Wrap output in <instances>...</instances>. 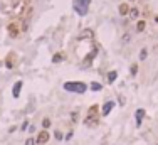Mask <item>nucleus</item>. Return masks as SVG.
Here are the masks:
<instances>
[{
    "label": "nucleus",
    "instance_id": "6ab92c4d",
    "mask_svg": "<svg viewBox=\"0 0 158 145\" xmlns=\"http://www.w3.org/2000/svg\"><path fill=\"white\" fill-rule=\"evenodd\" d=\"M146 56H148V49H146V47H143V49L140 51V61H145Z\"/></svg>",
    "mask_w": 158,
    "mask_h": 145
},
{
    "label": "nucleus",
    "instance_id": "2eb2a0df",
    "mask_svg": "<svg viewBox=\"0 0 158 145\" xmlns=\"http://www.w3.org/2000/svg\"><path fill=\"white\" fill-rule=\"evenodd\" d=\"M145 27H146V22H145V20H138L136 22V30H138V32H143Z\"/></svg>",
    "mask_w": 158,
    "mask_h": 145
},
{
    "label": "nucleus",
    "instance_id": "5701e85b",
    "mask_svg": "<svg viewBox=\"0 0 158 145\" xmlns=\"http://www.w3.org/2000/svg\"><path fill=\"white\" fill-rule=\"evenodd\" d=\"M77 116H79V113H77V111H72L71 118H72V122H74V123H77Z\"/></svg>",
    "mask_w": 158,
    "mask_h": 145
},
{
    "label": "nucleus",
    "instance_id": "b1692460",
    "mask_svg": "<svg viewBox=\"0 0 158 145\" xmlns=\"http://www.w3.org/2000/svg\"><path fill=\"white\" fill-rule=\"evenodd\" d=\"M129 42V34H125L123 36V44H128Z\"/></svg>",
    "mask_w": 158,
    "mask_h": 145
},
{
    "label": "nucleus",
    "instance_id": "dca6fc26",
    "mask_svg": "<svg viewBox=\"0 0 158 145\" xmlns=\"http://www.w3.org/2000/svg\"><path fill=\"white\" fill-rule=\"evenodd\" d=\"M129 15H131V19H138V15H140V10H138L136 7L129 9Z\"/></svg>",
    "mask_w": 158,
    "mask_h": 145
},
{
    "label": "nucleus",
    "instance_id": "9b49d317",
    "mask_svg": "<svg viewBox=\"0 0 158 145\" xmlns=\"http://www.w3.org/2000/svg\"><path fill=\"white\" fill-rule=\"evenodd\" d=\"M62 61H64V52H56V54L52 56V62H54V64L62 62Z\"/></svg>",
    "mask_w": 158,
    "mask_h": 145
},
{
    "label": "nucleus",
    "instance_id": "f257e3e1",
    "mask_svg": "<svg viewBox=\"0 0 158 145\" xmlns=\"http://www.w3.org/2000/svg\"><path fill=\"white\" fill-rule=\"evenodd\" d=\"M62 88H64L66 91H69V93L83 94V93H86L88 84L83 83V81H66V83L62 84Z\"/></svg>",
    "mask_w": 158,
    "mask_h": 145
},
{
    "label": "nucleus",
    "instance_id": "0eeeda50",
    "mask_svg": "<svg viewBox=\"0 0 158 145\" xmlns=\"http://www.w3.org/2000/svg\"><path fill=\"white\" fill-rule=\"evenodd\" d=\"M113 108H115V101H111V100H109V101H106L103 105V108H101V115H103V116H108L109 113H111Z\"/></svg>",
    "mask_w": 158,
    "mask_h": 145
},
{
    "label": "nucleus",
    "instance_id": "7ed1b4c3",
    "mask_svg": "<svg viewBox=\"0 0 158 145\" xmlns=\"http://www.w3.org/2000/svg\"><path fill=\"white\" fill-rule=\"evenodd\" d=\"M98 111H99V106L98 105H93L89 110H88V116H86V120H84V123H86L88 127L98 123Z\"/></svg>",
    "mask_w": 158,
    "mask_h": 145
},
{
    "label": "nucleus",
    "instance_id": "4468645a",
    "mask_svg": "<svg viewBox=\"0 0 158 145\" xmlns=\"http://www.w3.org/2000/svg\"><path fill=\"white\" fill-rule=\"evenodd\" d=\"M89 88H91V91H101V90H103V84H99V83H96V81H93V83L89 84Z\"/></svg>",
    "mask_w": 158,
    "mask_h": 145
},
{
    "label": "nucleus",
    "instance_id": "1a4fd4ad",
    "mask_svg": "<svg viewBox=\"0 0 158 145\" xmlns=\"http://www.w3.org/2000/svg\"><path fill=\"white\" fill-rule=\"evenodd\" d=\"M22 86H24V83H22L20 80H19V81H15L14 88H12V96H14V98H19V96H20V91H22Z\"/></svg>",
    "mask_w": 158,
    "mask_h": 145
},
{
    "label": "nucleus",
    "instance_id": "412c9836",
    "mask_svg": "<svg viewBox=\"0 0 158 145\" xmlns=\"http://www.w3.org/2000/svg\"><path fill=\"white\" fill-rule=\"evenodd\" d=\"M129 72H131V76H135L138 72V64H131V68H129Z\"/></svg>",
    "mask_w": 158,
    "mask_h": 145
},
{
    "label": "nucleus",
    "instance_id": "6e6552de",
    "mask_svg": "<svg viewBox=\"0 0 158 145\" xmlns=\"http://www.w3.org/2000/svg\"><path fill=\"white\" fill-rule=\"evenodd\" d=\"M93 37H94V32L91 29H84L79 34V41H93Z\"/></svg>",
    "mask_w": 158,
    "mask_h": 145
},
{
    "label": "nucleus",
    "instance_id": "393cba45",
    "mask_svg": "<svg viewBox=\"0 0 158 145\" xmlns=\"http://www.w3.org/2000/svg\"><path fill=\"white\" fill-rule=\"evenodd\" d=\"M71 138H72V132H69V133L64 137V140H71Z\"/></svg>",
    "mask_w": 158,
    "mask_h": 145
},
{
    "label": "nucleus",
    "instance_id": "bb28decb",
    "mask_svg": "<svg viewBox=\"0 0 158 145\" xmlns=\"http://www.w3.org/2000/svg\"><path fill=\"white\" fill-rule=\"evenodd\" d=\"M155 22H156V24H158V15H155Z\"/></svg>",
    "mask_w": 158,
    "mask_h": 145
},
{
    "label": "nucleus",
    "instance_id": "f03ea898",
    "mask_svg": "<svg viewBox=\"0 0 158 145\" xmlns=\"http://www.w3.org/2000/svg\"><path fill=\"white\" fill-rule=\"evenodd\" d=\"M89 5H91V0H72V9L81 17H84L89 12Z\"/></svg>",
    "mask_w": 158,
    "mask_h": 145
},
{
    "label": "nucleus",
    "instance_id": "aec40b11",
    "mask_svg": "<svg viewBox=\"0 0 158 145\" xmlns=\"http://www.w3.org/2000/svg\"><path fill=\"white\" fill-rule=\"evenodd\" d=\"M24 145H37V142H36V137H29L27 140H25V143Z\"/></svg>",
    "mask_w": 158,
    "mask_h": 145
},
{
    "label": "nucleus",
    "instance_id": "f8f14e48",
    "mask_svg": "<svg viewBox=\"0 0 158 145\" xmlns=\"http://www.w3.org/2000/svg\"><path fill=\"white\" fill-rule=\"evenodd\" d=\"M119 15H126V14H129V5L128 4H119Z\"/></svg>",
    "mask_w": 158,
    "mask_h": 145
},
{
    "label": "nucleus",
    "instance_id": "cd10ccee",
    "mask_svg": "<svg viewBox=\"0 0 158 145\" xmlns=\"http://www.w3.org/2000/svg\"><path fill=\"white\" fill-rule=\"evenodd\" d=\"M101 145H106V143H101Z\"/></svg>",
    "mask_w": 158,
    "mask_h": 145
},
{
    "label": "nucleus",
    "instance_id": "4be33fe9",
    "mask_svg": "<svg viewBox=\"0 0 158 145\" xmlns=\"http://www.w3.org/2000/svg\"><path fill=\"white\" fill-rule=\"evenodd\" d=\"M20 130H22V132H25V130H29V120H25L24 123L20 125Z\"/></svg>",
    "mask_w": 158,
    "mask_h": 145
},
{
    "label": "nucleus",
    "instance_id": "39448f33",
    "mask_svg": "<svg viewBox=\"0 0 158 145\" xmlns=\"http://www.w3.org/2000/svg\"><path fill=\"white\" fill-rule=\"evenodd\" d=\"M145 116H146V110L138 108L136 111H135V122H136V127H141V125H143Z\"/></svg>",
    "mask_w": 158,
    "mask_h": 145
},
{
    "label": "nucleus",
    "instance_id": "ddd939ff",
    "mask_svg": "<svg viewBox=\"0 0 158 145\" xmlns=\"http://www.w3.org/2000/svg\"><path fill=\"white\" fill-rule=\"evenodd\" d=\"M116 78H118V72H116V71H109V72H108V83H109V84L115 83Z\"/></svg>",
    "mask_w": 158,
    "mask_h": 145
},
{
    "label": "nucleus",
    "instance_id": "423d86ee",
    "mask_svg": "<svg viewBox=\"0 0 158 145\" xmlns=\"http://www.w3.org/2000/svg\"><path fill=\"white\" fill-rule=\"evenodd\" d=\"M7 30H9V34H10L12 37H17L19 32H20V29H19V22H10V24L7 26Z\"/></svg>",
    "mask_w": 158,
    "mask_h": 145
},
{
    "label": "nucleus",
    "instance_id": "20e7f679",
    "mask_svg": "<svg viewBox=\"0 0 158 145\" xmlns=\"http://www.w3.org/2000/svg\"><path fill=\"white\" fill-rule=\"evenodd\" d=\"M49 140H50V133H49L47 130H40L39 133L36 135V142H37V145H46Z\"/></svg>",
    "mask_w": 158,
    "mask_h": 145
},
{
    "label": "nucleus",
    "instance_id": "f3484780",
    "mask_svg": "<svg viewBox=\"0 0 158 145\" xmlns=\"http://www.w3.org/2000/svg\"><path fill=\"white\" fill-rule=\"evenodd\" d=\"M54 138H56V140H59V142L64 140V133H62L61 130H54Z\"/></svg>",
    "mask_w": 158,
    "mask_h": 145
},
{
    "label": "nucleus",
    "instance_id": "c85d7f7f",
    "mask_svg": "<svg viewBox=\"0 0 158 145\" xmlns=\"http://www.w3.org/2000/svg\"><path fill=\"white\" fill-rule=\"evenodd\" d=\"M156 145H158V143H156Z\"/></svg>",
    "mask_w": 158,
    "mask_h": 145
},
{
    "label": "nucleus",
    "instance_id": "a878e982",
    "mask_svg": "<svg viewBox=\"0 0 158 145\" xmlns=\"http://www.w3.org/2000/svg\"><path fill=\"white\" fill-rule=\"evenodd\" d=\"M36 132V127H29V133H34Z\"/></svg>",
    "mask_w": 158,
    "mask_h": 145
},
{
    "label": "nucleus",
    "instance_id": "a211bd4d",
    "mask_svg": "<svg viewBox=\"0 0 158 145\" xmlns=\"http://www.w3.org/2000/svg\"><path fill=\"white\" fill-rule=\"evenodd\" d=\"M42 127H44V130L50 128V118H49V116H46V118L42 120Z\"/></svg>",
    "mask_w": 158,
    "mask_h": 145
},
{
    "label": "nucleus",
    "instance_id": "9d476101",
    "mask_svg": "<svg viewBox=\"0 0 158 145\" xmlns=\"http://www.w3.org/2000/svg\"><path fill=\"white\" fill-rule=\"evenodd\" d=\"M15 62H17V58H15V54L12 52V54L7 56V61H5V66H7L9 69H12L15 66Z\"/></svg>",
    "mask_w": 158,
    "mask_h": 145
}]
</instances>
